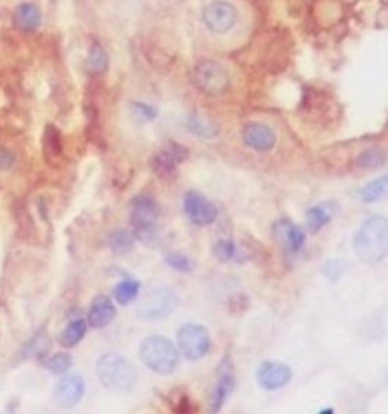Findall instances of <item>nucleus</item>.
<instances>
[{"label":"nucleus","mask_w":388,"mask_h":414,"mask_svg":"<svg viewBox=\"0 0 388 414\" xmlns=\"http://www.w3.org/2000/svg\"><path fill=\"white\" fill-rule=\"evenodd\" d=\"M44 153H46V157H51V160H58L63 153L60 133H58L53 126H49L46 129Z\"/></svg>","instance_id":"26"},{"label":"nucleus","mask_w":388,"mask_h":414,"mask_svg":"<svg viewBox=\"0 0 388 414\" xmlns=\"http://www.w3.org/2000/svg\"><path fill=\"white\" fill-rule=\"evenodd\" d=\"M140 358L152 372L170 375L179 366V351L167 337L150 336L141 343Z\"/></svg>","instance_id":"4"},{"label":"nucleus","mask_w":388,"mask_h":414,"mask_svg":"<svg viewBox=\"0 0 388 414\" xmlns=\"http://www.w3.org/2000/svg\"><path fill=\"white\" fill-rule=\"evenodd\" d=\"M235 388V378L229 369H225V364H223V372L219 375L217 384L214 387V392L211 395V411H220L221 407L225 405V402L231 396Z\"/></svg>","instance_id":"17"},{"label":"nucleus","mask_w":388,"mask_h":414,"mask_svg":"<svg viewBox=\"0 0 388 414\" xmlns=\"http://www.w3.org/2000/svg\"><path fill=\"white\" fill-rule=\"evenodd\" d=\"M199 21L205 37L220 46H237L249 28V14L238 0H204Z\"/></svg>","instance_id":"1"},{"label":"nucleus","mask_w":388,"mask_h":414,"mask_svg":"<svg viewBox=\"0 0 388 414\" xmlns=\"http://www.w3.org/2000/svg\"><path fill=\"white\" fill-rule=\"evenodd\" d=\"M87 334V324L82 319H76V321L70 322L67 328L63 331L60 336V345L63 348H73L79 345L80 340Z\"/></svg>","instance_id":"20"},{"label":"nucleus","mask_w":388,"mask_h":414,"mask_svg":"<svg viewBox=\"0 0 388 414\" xmlns=\"http://www.w3.org/2000/svg\"><path fill=\"white\" fill-rule=\"evenodd\" d=\"M140 290H141V284L138 281L126 279L117 284L112 290V294H114V299L120 305H129L138 298Z\"/></svg>","instance_id":"22"},{"label":"nucleus","mask_w":388,"mask_h":414,"mask_svg":"<svg viewBox=\"0 0 388 414\" xmlns=\"http://www.w3.org/2000/svg\"><path fill=\"white\" fill-rule=\"evenodd\" d=\"M387 162V152L381 148H369L357 157V167L378 169Z\"/></svg>","instance_id":"24"},{"label":"nucleus","mask_w":388,"mask_h":414,"mask_svg":"<svg viewBox=\"0 0 388 414\" xmlns=\"http://www.w3.org/2000/svg\"><path fill=\"white\" fill-rule=\"evenodd\" d=\"M193 81L196 88L206 96H220L229 90L231 75L221 63L214 59H202L194 67Z\"/></svg>","instance_id":"5"},{"label":"nucleus","mask_w":388,"mask_h":414,"mask_svg":"<svg viewBox=\"0 0 388 414\" xmlns=\"http://www.w3.org/2000/svg\"><path fill=\"white\" fill-rule=\"evenodd\" d=\"M72 364H73L72 355L61 352L53 355V357L47 361V369L55 375H64L70 368H72Z\"/></svg>","instance_id":"29"},{"label":"nucleus","mask_w":388,"mask_h":414,"mask_svg":"<svg viewBox=\"0 0 388 414\" xmlns=\"http://www.w3.org/2000/svg\"><path fill=\"white\" fill-rule=\"evenodd\" d=\"M187 126L196 137H202V138H213L219 134V128L216 126L214 122L208 120V118L202 115H192L188 118Z\"/></svg>","instance_id":"25"},{"label":"nucleus","mask_w":388,"mask_h":414,"mask_svg":"<svg viewBox=\"0 0 388 414\" xmlns=\"http://www.w3.org/2000/svg\"><path fill=\"white\" fill-rule=\"evenodd\" d=\"M16 153L8 148H0V172H8L14 167Z\"/></svg>","instance_id":"31"},{"label":"nucleus","mask_w":388,"mask_h":414,"mask_svg":"<svg viewBox=\"0 0 388 414\" xmlns=\"http://www.w3.org/2000/svg\"><path fill=\"white\" fill-rule=\"evenodd\" d=\"M354 251L364 264H378L388 257V219L372 216L354 237Z\"/></svg>","instance_id":"2"},{"label":"nucleus","mask_w":388,"mask_h":414,"mask_svg":"<svg viewBox=\"0 0 388 414\" xmlns=\"http://www.w3.org/2000/svg\"><path fill=\"white\" fill-rule=\"evenodd\" d=\"M159 217V208L154 197L140 195L132 200L131 223L134 227V237L140 242L154 240L157 234V220Z\"/></svg>","instance_id":"6"},{"label":"nucleus","mask_w":388,"mask_h":414,"mask_svg":"<svg viewBox=\"0 0 388 414\" xmlns=\"http://www.w3.org/2000/svg\"><path fill=\"white\" fill-rule=\"evenodd\" d=\"M132 114L138 118L140 122H154L158 117V110L155 106L143 103V102H134L131 105Z\"/></svg>","instance_id":"30"},{"label":"nucleus","mask_w":388,"mask_h":414,"mask_svg":"<svg viewBox=\"0 0 388 414\" xmlns=\"http://www.w3.org/2000/svg\"><path fill=\"white\" fill-rule=\"evenodd\" d=\"M117 316V310L112 304V301L108 296H98L94 298L91 309L88 311V325L94 329H102L108 326Z\"/></svg>","instance_id":"15"},{"label":"nucleus","mask_w":388,"mask_h":414,"mask_svg":"<svg viewBox=\"0 0 388 414\" xmlns=\"http://www.w3.org/2000/svg\"><path fill=\"white\" fill-rule=\"evenodd\" d=\"M334 209L329 207V204H319L314 205L307 211V227L308 229L315 234L332 220Z\"/></svg>","instance_id":"19"},{"label":"nucleus","mask_w":388,"mask_h":414,"mask_svg":"<svg viewBox=\"0 0 388 414\" xmlns=\"http://www.w3.org/2000/svg\"><path fill=\"white\" fill-rule=\"evenodd\" d=\"M213 252L217 259H220L221 263H228L237 254V246L229 239H221L214 243Z\"/></svg>","instance_id":"28"},{"label":"nucleus","mask_w":388,"mask_h":414,"mask_svg":"<svg viewBox=\"0 0 388 414\" xmlns=\"http://www.w3.org/2000/svg\"><path fill=\"white\" fill-rule=\"evenodd\" d=\"M334 411H335L334 408H326V410H320V414H331Z\"/></svg>","instance_id":"33"},{"label":"nucleus","mask_w":388,"mask_h":414,"mask_svg":"<svg viewBox=\"0 0 388 414\" xmlns=\"http://www.w3.org/2000/svg\"><path fill=\"white\" fill-rule=\"evenodd\" d=\"M243 140L251 149L267 152L276 145V133L264 123H249L243 129Z\"/></svg>","instance_id":"13"},{"label":"nucleus","mask_w":388,"mask_h":414,"mask_svg":"<svg viewBox=\"0 0 388 414\" xmlns=\"http://www.w3.org/2000/svg\"><path fill=\"white\" fill-rule=\"evenodd\" d=\"M273 229H275L276 240L284 246L288 252L298 254L302 249L305 239H307L302 228L296 227V224L290 222L288 219H280L275 223Z\"/></svg>","instance_id":"14"},{"label":"nucleus","mask_w":388,"mask_h":414,"mask_svg":"<svg viewBox=\"0 0 388 414\" xmlns=\"http://www.w3.org/2000/svg\"><path fill=\"white\" fill-rule=\"evenodd\" d=\"M135 237L126 229H114L108 237V244L115 255H125L132 251Z\"/></svg>","instance_id":"21"},{"label":"nucleus","mask_w":388,"mask_h":414,"mask_svg":"<svg viewBox=\"0 0 388 414\" xmlns=\"http://www.w3.org/2000/svg\"><path fill=\"white\" fill-rule=\"evenodd\" d=\"M293 372L287 364L279 361H264L256 369V381L267 392L284 388L290 384Z\"/></svg>","instance_id":"12"},{"label":"nucleus","mask_w":388,"mask_h":414,"mask_svg":"<svg viewBox=\"0 0 388 414\" xmlns=\"http://www.w3.org/2000/svg\"><path fill=\"white\" fill-rule=\"evenodd\" d=\"M96 373L100 384L114 393H129L137 384V371L120 353H105L98 360Z\"/></svg>","instance_id":"3"},{"label":"nucleus","mask_w":388,"mask_h":414,"mask_svg":"<svg viewBox=\"0 0 388 414\" xmlns=\"http://www.w3.org/2000/svg\"><path fill=\"white\" fill-rule=\"evenodd\" d=\"M184 211L187 219L196 227H208L214 223L219 209L209 200L197 192H188L184 197Z\"/></svg>","instance_id":"10"},{"label":"nucleus","mask_w":388,"mask_h":414,"mask_svg":"<svg viewBox=\"0 0 388 414\" xmlns=\"http://www.w3.org/2000/svg\"><path fill=\"white\" fill-rule=\"evenodd\" d=\"M87 68L93 75H102L108 68V55L103 47L98 43H94L90 47L88 58H87Z\"/></svg>","instance_id":"23"},{"label":"nucleus","mask_w":388,"mask_h":414,"mask_svg":"<svg viewBox=\"0 0 388 414\" xmlns=\"http://www.w3.org/2000/svg\"><path fill=\"white\" fill-rule=\"evenodd\" d=\"M188 158V150L179 145L170 141L169 145L164 146L158 153L152 158V169L162 177V180H170L178 172L179 165Z\"/></svg>","instance_id":"9"},{"label":"nucleus","mask_w":388,"mask_h":414,"mask_svg":"<svg viewBox=\"0 0 388 414\" xmlns=\"http://www.w3.org/2000/svg\"><path fill=\"white\" fill-rule=\"evenodd\" d=\"M176 305H178V296L174 294L172 289L155 287L140 302L137 314L143 321H162V319L169 317L174 311Z\"/></svg>","instance_id":"7"},{"label":"nucleus","mask_w":388,"mask_h":414,"mask_svg":"<svg viewBox=\"0 0 388 414\" xmlns=\"http://www.w3.org/2000/svg\"><path fill=\"white\" fill-rule=\"evenodd\" d=\"M342 271H343V266L340 262H329L323 269V274L329 279H337L340 275H342Z\"/></svg>","instance_id":"32"},{"label":"nucleus","mask_w":388,"mask_h":414,"mask_svg":"<svg viewBox=\"0 0 388 414\" xmlns=\"http://www.w3.org/2000/svg\"><path fill=\"white\" fill-rule=\"evenodd\" d=\"M14 23L20 31L33 32L41 26V11L37 5L25 2L14 9Z\"/></svg>","instance_id":"16"},{"label":"nucleus","mask_w":388,"mask_h":414,"mask_svg":"<svg viewBox=\"0 0 388 414\" xmlns=\"http://www.w3.org/2000/svg\"><path fill=\"white\" fill-rule=\"evenodd\" d=\"M85 395V381L79 373L63 376L55 385L53 400L61 408H73Z\"/></svg>","instance_id":"11"},{"label":"nucleus","mask_w":388,"mask_h":414,"mask_svg":"<svg viewBox=\"0 0 388 414\" xmlns=\"http://www.w3.org/2000/svg\"><path fill=\"white\" fill-rule=\"evenodd\" d=\"M357 197L364 204H374L388 197V173L376 177V180L361 187L357 193Z\"/></svg>","instance_id":"18"},{"label":"nucleus","mask_w":388,"mask_h":414,"mask_svg":"<svg viewBox=\"0 0 388 414\" xmlns=\"http://www.w3.org/2000/svg\"><path fill=\"white\" fill-rule=\"evenodd\" d=\"M179 352L187 360L197 361L204 358L211 349V337L208 329L197 324H185L178 331Z\"/></svg>","instance_id":"8"},{"label":"nucleus","mask_w":388,"mask_h":414,"mask_svg":"<svg viewBox=\"0 0 388 414\" xmlns=\"http://www.w3.org/2000/svg\"><path fill=\"white\" fill-rule=\"evenodd\" d=\"M166 263L169 267H172L176 271H181V274H190L194 269V262L192 257H188L187 254L182 252H170L166 255Z\"/></svg>","instance_id":"27"}]
</instances>
